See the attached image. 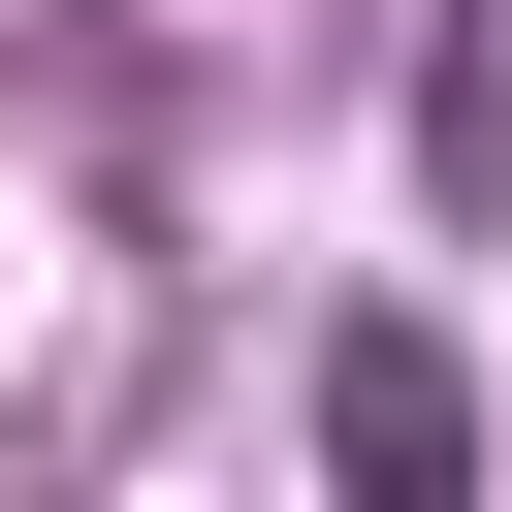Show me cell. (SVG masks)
<instances>
[{
	"label": "cell",
	"instance_id": "1",
	"mask_svg": "<svg viewBox=\"0 0 512 512\" xmlns=\"http://www.w3.org/2000/svg\"><path fill=\"white\" fill-rule=\"evenodd\" d=\"M320 480H384V512H448V480H480V384H448V320H352V352H320Z\"/></svg>",
	"mask_w": 512,
	"mask_h": 512
},
{
	"label": "cell",
	"instance_id": "2",
	"mask_svg": "<svg viewBox=\"0 0 512 512\" xmlns=\"http://www.w3.org/2000/svg\"><path fill=\"white\" fill-rule=\"evenodd\" d=\"M416 192H448V224H512V0H448V32H416Z\"/></svg>",
	"mask_w": 512,
	"mask_h": 512
}]
</instances>
